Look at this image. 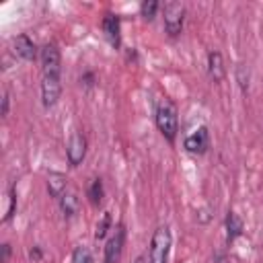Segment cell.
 <instances>
[{
  "mask_svg": "<svg viewBox=\"0 0 263 263\" xmlns=\"http://www.w3.org/2000/svg\"><path fill=\"white\" fill-rule=\"evenodd\" d=\"M156 127L160 129V134L168 140V142H175L177 138V132H179V119H177V109L171 101H162L158 103L156 107Z\"/></svg>",
  "mask_w": 263,
  "mask_h": 263,
  "instance_id": "obj_1",
  "label": "cell"
},
{
  "mask_svg": "<svg viewBox=\"0 0 263 263\" xmlns=\"http://www.w3.org/2000/svg\"><path fill=\"white\" fill-rule=\"evenodd\" d=\"M171 242L173 238L168 226H158L150 240V263H168Z\"/></svg>",
  "mask_w": 263,
  "mask_h": 263,
  "instance_id": "obj_2",
  "label": "cell"
},
{
  "mask_svg": "<svg viewBox=\"0 0 263 263\" xmlns=\"http://www.w3.org/2000/svg\"><path fill=\"white\" fill-rule=\"evenodd\" d=\"M185 21V6L181 2H166L162 6V23L168 37H177L183 31Z\"/></svg>",
  "mask_w": 263,
  "mask_h": 263,
  "instance_id": "obj_3",
  "label": "cell"
},
{
  "mask_svg": "<svg viewBox=\"0 0 263 263\" xmlns=\"http://www.w3.org/2000/svg\"><path fill=\"white\" fill-rule=\"evenodd\" d=\"M41 72L43 76H60L62 72V58L55 43H45L41 47Z\"/></svg>",
  "mask_w": 263,
  "mask_h": 263,
  "instance_id": "obj_4",
  "label": "cell"
},
{
  "mask_svg": "<svg viewBox=\"0 0 263 263\" xmlns=\"http://www.w3.org/2000/svg\"><path fill=\"white\" fill-rule=\"evenodd\" d=\"M62 95L60 76H43L41 80V103L43 107H53Z\"/></svg>",
  "mask_w": 263,
  "mask_h": 263,
  "instance_id": "obj_5",
  "label": "cell"
},
{
  "mask_svg": "<svg viewBox=\"0 0 263 263\" xmlns=\"http://www.w3.org/2000/svg\"><path fill=\"white\" fill-rule=\"evenodd\" d=\"M66 154H68V162H70L72 166H78V164L84 160V156H86V138H84V134L74 132V134L70 136Z\"/></svg>",
  "mask_w": 263,
  "mask_h": 263,
  "instance_id": "obj_6",
  "label": "cell"
},
{
  "mask_svg": "<svg viewBox=\"0 0 263 263\" xmlns=\"http://www.w3.org/2000/svg\"><path fill=\"white\" fill-rule=\"evenodd\" d=\"M123 240H125V228L119 224L111 238L107 240V247H105V263H117L119 257H121V251H123Z\"/></svg>",
  "mask_w": 263,
  "mask_h": 263,
  "instance_id": "obj_7",
  "label": "cell"
},
{
  "mask_svg": "<svg viewBox=\"0 0 263 263\" xmlns=\"http://www.w3.org/2000/svg\"><path fill=\"white\" fill-rule=\"evenodd\" d=\"M183 146H185V150L191 152V154H203V152L208 150V146H210V134H208V127L201 125V127H197L195 132H191V134L185 138Z\"/></svg>",
  "mask_w": 263,
  "mask_h": 263,
  "instance_id": "obj_8",
  "label": "cell"
},
{
  "mask_svg": "<svg viewBox=\"0 0 263 263\" xmlns=\"http://www.w3.org/2000/svg\"><path fill=\"white\" fill-rule=\"evenodd\" d=\"M12 49H14V53H16L18 58H23V60H27V62H33V60L37 58V45H35L33 39H31L29 35H25V33H21V35H16V37L12 39Z\"/></svg>",
  "mask_w": 263,
  "mask_h": 263,
  "instance_id": "obj_9",
  "label": "cell"
},
{
  "mask_svg": "<svg viewBox=\"0 0 263 263\" xmlns=\"http://www.w3.org/2000/svg\"><path fill=\"white\" fill-rule=\"evenodd\" d=\"M119 31H121L119 16L107 12V14L103 16V33H105L107 41H109L113 47H119V43H121V35H119Z\"/></svg>",
  "mask_w": 263,
  "mask_h": 263,
  "instance_id": "obj_10",
  "label": "cell"
},
{
  "mask_svg": "<svg viewBox=\"0 0 263 263\" xmlns=\"http://www.w3.org/2000/svg\"><path fill=\"white\" fill-rule=\"evenodd\" d=\"M208 74L214 82H220L224 78V62L220 51H210L208 53Z\"/></svg>",
  "mask_w": 263,
  "mask_h": 263,
  "instance_id": "obj_11",
  "label": "cell"
},
{
  "mask_svg": "<svg viewBox=\"0 0 263 263\" xmlns=\"http://www.w3.org/2000/svg\"><path fill=\"white\" fill-rule=\"evenodd\" d=\"M66 187H68L66 175H62V173H49V177H47V191H49L51 197H58L60 199L62 193L68 191Z\"/></svg>",
  "mask_w": 263,
  "mask_h": 263,
  "instance_id": "obj_12",
  "label": "cell"
},
{
  "mask_svg": "<svg viewBox=\"0 0 263 263\" xmlns=\"http://www.w3.org/2000/svg\"><path fill=\"white\" fill-rule=\"evenodd\" d=\"M60 208H62L64 216L72 218L78 212V208H80V199H78L76 191H64L62 197H60Z\"/></svg>",
  "mask_w": 263,
  "mask_h": 263,
  "instance_id": "obj_13",
  "label": "cell"
},
{
  "mask_svg": "<svg viewBox=\"0 0 263 263\" xmlns=\"http://www.w3.org/2000/svg\"><path fill=\"white\" fill-rule=\"evenodd\" d=\"M240 234H242V220L234 212H228V216H226V240L232 242Z\"/></svg>",
  "mask_w": 263,
  "mask_h": 263,
  "instance_id": "obj_14",
  "label": "cell"
},
{
  "mask_svg": "<svg viewBox=\"0 0 263 263\" xmlns=\"http://www.w3.org/2000/svg\"><path fill=\"white\" fill-rule=\"evenodd\" d=\"M160 8V4L156 2V0H144L142 4H140V14L146 18V21H152L154 16H156V10Z\"/></svg>",
  "mask_w": 263,
  "mask_h": 263,
  "instance_id": "obj_15",
  "label": "cell"
},
{
  "mask_svg": "<svg viewBox=\"0 0 263 263\" xmlns=\"http://www.w3.org/2000/svg\"><path fill=\"white\" fill-rule=\"evenodd\" d=\"M88 197H90V201L95 205L101 203V199H103V181L101 179H92L90 181V185H88Z\"/></svg>",
  "mask_w": 263,
  "mask_h": 263,
  "instance_id": "obj_16",
  "label": "cell"
},
{
  "mask_svg": "<svg viewBox=\"0 0 263 263\" xmlns=\"http://www.w3.org/2000/svg\"><path fill=\"white\" fill-rule=\"evenodd\" d=\"M72 263H92V255L88 251V247L80 245L72 251Z\"/></svg>",
  "mask_w": 263,
  "mask_h": 263,
  "instance_id": "obj_17",
  "label": "cell"
},
{
  "mask_svg": "<svg viewBox=\"0 0 263 263\" xmlns=\"http://www.w3.org/2000/svg\"><path fill=\"white\" fill-rule=\"evenodd\" d=\"M109 228H111V216H109V214H105V216L101 218V222H97L95 238H97V240L105 238V236H107V232H109Z\"/></svg>",
  "mask_w": 263,
  "mask_h": 263,
  "instance_id": "obj_18",
  "label": "cell"
},
{
  "mask_svg": "<svg viewBox=\"0 0 263 263\" xmlns=\"http://www.w3.org/2000/svg\"><path fill=\"white\" fill-rule=\"evenodd\" d=\"M236 80H238L240 88L247 92L249 90V68H245V64H238V68H236Z\"/></svg>",
  "mask_w": 263,
  "mask_h": 263,
  "instance_id": "obj_19",
  "label": "cell"
},
{
  "mask_svg": "<svg viewBox=\"0 0 263 263\" xmlns=\"http://www.w3.org/2000/svg\"><path fill=\"white\" fill-rule=\"evenodd\" d=\"M14 208H16V195H14V189H10L8 191V205H6V210H4V222L6 220H10V216L14 214Z\"/></svg>",
  "mask_w": 263,
  "mask_h": 263,
  "instance_id": "obj_20",
  "label": "cell"
},
{
  "mask_svg": "<svg viewBox=\"0 0 263 263\" xmlns=\"http://www.w3.org/2000/svg\"><path fill=\"white\" fill-rule=\"evenodd\" d=\"M8 105H10V99H8V92L4 90L2 92V111H0V115H8Z\"/></svg>",
  "mask_w": 263,
  "mask_h": 263,
  "instance_id": "obj_21",
  "label": "cell"
},
{
  "mask_svg": "<svg viewBox=\"0 0 263 263\" xmlns=\"http://www.w3.org/2000/svg\"><path fill=\"white\" fill-rule=\"evenodd\" d=\"M8 257H10V245L4 242V245H2V257H0V263H6Z\"/></svg>",
  "mask_w": 263,
  "mask_h": 263,
  "instance_id": "obj_22",
  "label": "cell"
},
{
  "mask_svg": "<svg viewBox=\"0 0 263 263\" xmlns=\"http://www.w3.org/2000/svg\"><path fill=\"white\" fill-rule=\"evenodd\" d=\"M31 259H41V251H39V247H35V249H31Z\"/></svg>",
  "mask_w": 263,
  "mask_h": 263,
  "instance_id": "obj_23",
  "label": "cell"
},
{
  "mask_svg": "<svg viewBox=\"0 0 263 263\" xmlns=\"http://www.w3.org/2000/svg\"><path fill=\"white\" fill-rule=\"evenodd\" d=\"M136 263H146V261H144V257H138V259H136Z\"/></svg>",
  "mask_w": 263,
  "mask_h": 263,
  "instance_id": "obj_24",
  "label": "cell"
}]
</instances>
